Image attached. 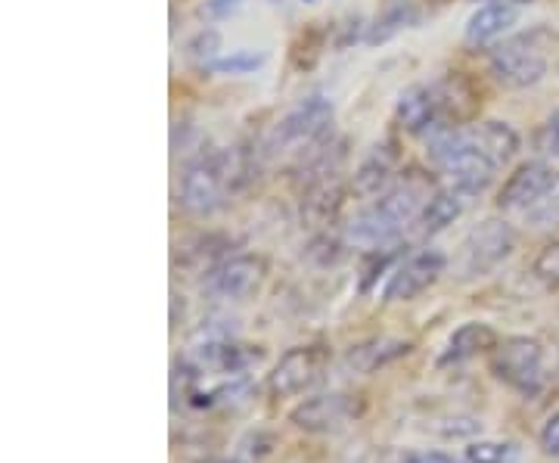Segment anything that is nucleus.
Segmentation results:
<instances>
[{"label": "nucleus", "instance_id": "nucleus-1", "mask_svg": "<svg viewBox=\"0 0 559 463\" xmlns=\"http://www.w3.org/2000/svg\"><path fill=\"white\" fill-rule=\"evenodd\" d=\"M436 183L419 168H404L389 190L380 193V200L364 205L355 212V218L345 224V240L358 249L377 252L399 240L404 227L417 222L423 205L432 200Z\"/></svg>", "mask_w": 559, "mask_h": 463}, {"label": "nucleus", "instance_id": "nucleus-2", "mask_svg": "<svg viewBox=\"0 0 559 463\" xmlns=\"http://www.w3.org/2000/svg\"><path fill=\"white\" fill-rule=\"evenodd\" d=\"M249 178V162L242 150H202L197 159L183 165L180 175V205L197 215L209 218L227 202L230 193H237Z\"/></svg>", "mask_w": 559, "mask_h": 463}, {"label": "nucleus", "instance_id": "nucleus-3", "mask_svg": "<svg viewBox=\"0 0 559 463\" xmlns=\"http://www.w3.org/2000/svg\"><path fill=\"white\" fill-rule=\"evenodd\" d=\"M333 119L336 109L323 94H311L296 103L283 119L277 121L271 134V150L280 156H299L301 162L314 156L320 146H326L333 138Z\"/></svg>", "mask_w": 559, "mask_h": 463}, {"label": "nucleus", "instance_id": "nucleus-4", "mask_svg": "<svg viewBox=\"0 0 559 463\" xmlns=\"http://www.w3.org/2000/svg\"><path fill=\"white\" fill-rule=\"evenodd\" d=\"M491 373L522 399H538L547 389V352L535 336L500 340L491 352Z\"/></svg>", "mask_w": 559, "mask_h": 463}, {"label": "nucleus", "instance_id": "nucleus-5", "mask_svg": "<svg viewBox=\"0 0 559 463\" xmlns=\"http://www.w3.org/2000/svg\"><path fill=\"white\" fill-rule=\"evenodd\" d=\"M516 242H520V237H516V230H513L510 222H503V218H485V222H479L466 234V240L460 246V277L463 281H476V277H485V274L498 271L500 264L516 252Z\"/></svg>", "mask_w": 559, "mask_h": 463}, {"label": "nucleus", "instance_id": "nucleus-6", "mask_svg": "<svg viewBox=\"0 0 559 463\" xmlns=\"http://www.w3.org/2000/svg\"><path fill=\"white\" fill-rule=\"evenodd\" d=\"M330 345L323 343H305L293 345L289 352L280 355V361L274 364V370L264 380V392L271 399H299L308 389L323 380L326 367H330Z\"/></svg>", "mask_w": 559, "mask_h": 463}, {"label": "nucleus", "instance_id": "nucleus-7", "mask_svg": "<svg viewBox=\"0 0 559 463\" xmlns=\"http://www.w3.org/2000/svg\"><path fill=\"white\" fill-rule=\"evenodd\" d=\"M488 66H491V75L503 87L525 91V87H535L547 75V54L540 50V44L532 35H516L491 50Z\"/></svg>", "mask_w": 559, "mask_h": 463}, {"label": "nucleus", "instance_id": "nucleus-8", "mask_svg": "<svg viewBox=\"0 0 559 463\" xmlns=\"http://www.w3.org/2000/svg\"><path fill=\"white\" fill-rule=\"evenodd\" d=\"M264 281H267V259L259 252H240V256L221 259L205 274V289L224 302H246L259 296Z\"/></svg>", "mask_w": 559, "mask_h": 463}, {"label": "nucleus", "instance_id": "nucleus-9", "mask_svg": "<svg viewBox=\"0 0 559 463\" xmlns=\"http://www.w3.org/2000/svg\"><path fill=\"white\" fill-rule=\"evenodd\" d=\"M364 414V402L358 395L348 392H330V395H314L305 399L289 411V424L301 429V432H340L345 426H352Z\"/></svg>", "mask_w": 559, "mask_h": 463}, {"label": "nucleus", "instance_id": "nucleus-10", "mask_svg": "<svg viewBox=\"0 0 559 463\" xmlns=\"http://www.w3.org/2000/svg\"><path fill=\"white\" fill-rule=\"evenodd\" d=\"M557 187L559 171H554L547 162H522L520 168L507 178V183L500 187L498 209L510 212V215H525Z\"/></svg>", "mask_w": 559, "mask_h": 463}, {"label": "nucleus", "instance_id": "nucleus-11", "mask_svg": "<svg viewBox=\"0 0 559 463\" xmlns=\"http://www.w3.org/2000/svg\"><path fill=\"white\" fill-rule=\"evenodd\" d=\"M448 268V259L441 256L439 249H423L407 256L404 262L392 271V277L382 289L385 302H414L417 296H423L432 283L439 281Z\"/></svg>", "mask_w": 559, "mask_h": 463}, {"label": "nucleus", "instance_id": "nucleus-12", "mask_svg": "<svg viewBox=\"0 0 559 463\" xmlns=\"http://www.w3.org/2000/svg\"><path fill=\"white\" fill-rule=\"evenodd\" d=\"M401 150L399 143L382 141L377 146H370V153L358 162L355 175H352V190L364 197V200H373L389 190V183L399 178L401 171Z\"/></svg>", "mask_w": 559, "mask_h": 463}, {"label": "nucleus", "instance_id": "nucleus-13", "mask_svg": "<svg viewBox=\"0 0 559 463\" xmlns=\"http://www.w3.org/2000/svg\"><path fill=\"white\" fill-rule=\"evenodd\" d=\"M432 87H436V100H439V124H451V128L473 124L476 112H479V91L473 81L460 72H448Z\"/></svg>", "mask_w": 559, "mask_h": 463}, {"label": "nucleus", "instance_id": "nucleus-14", "mask_svg": "<svg viewBox=\"0 0 559 463\" xmlns=\"http://www.w3.org/2000/svg\"><path fill=\"white\" fill-rule=\"evenodd\" d=\"M516 20H520V7L516 3H510V0H488V3H481L479 10L469 16L463 40L469 47L495 44V40L503 38L516 25Z\"/></svg>", "mask_w": 559, "mask_h": 463}, {"label": "nucleus", "instance_id": "nucleus-15", "mask_svg": "<svg viewBox=\"0 0 559 463\" xmlns=\"http://www.w3.org/2000/svg\"><path fill=\"white\" fill-rule=\"evenodd\" d=\"M466 138L479 150L481 156L495 162L498 168H503L507 162H513V156L520 153V134L510 121L488 119L466 124Z\"/></svg>", "mask_w": 559, "mask_h": 463}, {"label": "nucleus", "instance_id": "nucleus-16", "mask_svg": "<svg viewBox=\"0 0 559 463\" xmlns=\"http://www.w3.org/2000/svg\"><path fill=\"white\" fill-rule=\"evenodd\" d=\"M500 343V336L481 321H469L457 327L448 343H444V352L439 355V367H451V364H463L479 358V355H491L495 345Z\"/></svg>", "mask_w": 559, "mask_h": 463}, {"label": "nucleus", "instance_id": "nucleus-17", "mask_svg": "<svg viewBox=\"0 0 559 463\" xmlns=\"http://www.w3.org/2000/svg\"><path fill=\"white\" fill-rule=\"evenodd\" d=\"M395 119L404 131L411 134H426L439 124V100H436V87L432 84H411L407 91H401L399 106H395Z\"/></svg>", "mask_w": 559, "mask_h": 463}, {"label": "nucleus", "instance_id": "nucleus-18", "mask_svg": "<svg viewBox=\"0 0 559 463\" xmlns=\"http://www.w3.org/2000/svg\"><path fill=\"white\" fill-rule=\"evenodd\" d=\"M463 202H466V197H460L454 187H441V190H436L432 200L423 205L419 218L414 222L419 237H436L444 227H451V224L463 215Z\"/></svg>", "mask_w": 559, "mask_h": 463}, {"label": "nucleus", "instance_id": "nucleus-19", "mask_svg": "<svg viewBox=\"0 0 559 463\" xmlns=\"http://www.w3.org/2000/svg\"><path fill=\"white\" fill-rule=\"evenodd\" d=\"M407 352H411V343L392 340V336H382V340H370V343L355 345V348L348 352L345 364H348L352 370H358V373H377L380 367L399 361Z\"/></svg>", "mask_w": 559, "mask_h": 463}, {"label": "nucleus", "instance_id": "nucleus-20", "mask_svg": "<svg viewBox=\"0 0 559 463\" xmlns=\"http://www.w3.org/2000/svg\"><path fill=\"white\" fill-rule=\"evenodd\" d=\"M463 461L466 463H516L520 461V448H516V442L479 439V442L466 444Z\"/></svg>", "mask_w": 559, "mask_h": 463}, {"label": "nucleus", "instance_id": "nucleus-21", "mask_svg": "<svg viewBox=\"0 0 559 463\" xmlns=\"http://www.w3.org/2000/svg\"><path fill=\"white\" fill-rule=\"evenodd\" d=\"M414 22H417V10H414L407 0H399L395 7H389V10L382 13V20H377V25L370 28L367 40H370V44H382V40L399 35L401 28H407V25H414Z\"/></svg>", "mask_w": 559, "mask_h": 463}, {"label": "nucleus", "instance_id": "nucleus-22", "mask_svg": "<svg viewBox=\"0 0 559 463\" xmlns=\"http://www.w3.org/2000/svg\"><path fill=\"white\" fill-rule=\"evenodd\" d=\"M264 54H252V50H237V54H230V57H221L215 60L209 69L212 72H221V75H249V72H255L264 66Z\"/></svg>", "mask_w": 559, "mask_h": 463}, {"label": "nucleus", "instance_id": "nucleus-23", "mask_svg": "<svg viewBox=\"0 0 559 463\" xmlns=\"http://www.w3.org/2000/svg\"><path fill=\"white\" fill-rule=\"evenodd\" d=\"M525 222L532 224L535 230H554V227H559V187L554 193H547L535 209L525 212Z\"/></svg>", "mask_w": 559, "mask_h": 463}, {"label": "nucleus", "instance_id": "nucleus-24", "mask_svg": "<svg viewBox=\"0 0 559 463\" xmlns=\"http://www.w3.org/2000/svg\"><path fill=\"white\" fill-rule=\"evenodd\" d=\"M532 274L547 286H559V240L547 242L532 262Z\"/></svg>", "mask_w": 559, "mask_h": 463}, {"label": "nucleus", "instance_id": "nucleus-25", "mask_svg": "<svg viewBox=\"0 0 559 463\" xmlns=\"http://www.w3.org/2000/svg\"><path fill=\"white\" fill-rule=\"evenodd\" d=\"M218 47H221V35L215 28H202L197 38L187 44V54H190V60L202 62L205 69L212 66V62L218 60Z\"/></svg>", "mask_w": 559, "mask_h": 463}, {"label": "nucleus", "instance_id": "nucleus-26", "mask_svg": "<svg viewBox=\"0 0 559 463\" xmlns=\"http://www.w3.org/2000/svg\"><path fill=\"white\" fill-rule=\"evenodd\" d=\"M377 463H457L448 451H407V448H389L382 451Z\"/></svg>", "mask_w": 559, "mask_h": 463}, {"label": "nucleus", "instance_id": "nucleus-27", "mask_svg": "<svg viewBox=\"0 0 559 463\" xmlns=\"http://www.w3.org/2000/svg\"><path fill=\"white\" fill-rule=\"evenodd\" d=\"M535 143H538L540 153H547V156H559V109L550 116V119L544 121V124H540Z\"/></svg>", "mask_w": 559, "mask_h": 463}, {"label": "nucleus", "instance_id": "nucleus-28", "mask_svg": "<svg viewBox=\"0 0 559 463\" xmlns=\"http://www.w3.org/2000/svg\"><path fill=\"white\" fill-rule=\"evenodd\" d=\"M538 444L547 458H559V411H554V414L547 417V424L540 426Z\"/></svg>", "mask_w": 559, "mask_h": 463}, {"label": "nucleus", "instance_id": "nucleus-29", "mask_svg": "<svg viewBox=\"0 0 559 463\" xmlns=\"http://www.w3.org/2000/svg\"><path fill=\"white\" fill-rule=\"evenodd\" d=\"M240 7H242V0H205L200 13H202V20L221 22V20H227V16H234Z\"/></svg>", "mask_w": 559, "mask_h": 463}, {"label": "nucleus", "instance_id": "nucleus-30", "mask_svg": "<svg viewBox=\"0 0 559 463\" xmlns=\"http://www.w3.org/2000/svg\"><path fill=\"white\" fill-rule=\"evenodd\" d=\"M202 463H242V461H224V458H215V461H202Z\"/></svg>", "mask_w": 559, "mask_h": 463}, {"label": "nucleus", "instance_id": "nucleus-31", "mask_svg": "<svg viewBox=\"0 0 559 463\" xmlns=\"http://www.w3.org/2000/svg\"><path fill=\"white\" fill-rule=\"evenodd\" d=\"M510 3H516V7H525V3H535V0H510Z\"/></svg>", "mask_w": 559, "mask_h": 463}, {"label": "nucleus", "instance_id": "nucleus-32", "mask_svg": "<svg viewBox=\"0 0 559 463\" xmlns=\"http://www.w3.org/2000/svg\"><path fill=\"white\" fill-rule=\"evenodd\" d=\"M301 3H314V0H301Z\"/></svg>", "mask_w": 559, "mask_h": 463}]
</instances>
